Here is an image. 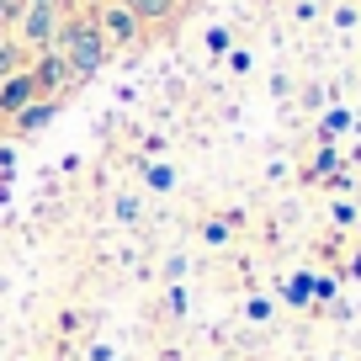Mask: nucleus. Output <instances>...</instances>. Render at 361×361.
<instances>
[{
    "label": "nucleus",
    "mask_w": 361,
    "mask_h": 361,
    "mask_svg": "<svg viewBox=\"0 0 361 361\" xmlns=\"http://www.w3.org/2000/svg\"><path fill=\"white\" fill-rule=\"evenodd\" d=\"M308 287H314V298H335V276H308Z\"/></svg>",
    "instance_id": "13"
},
{
    "label": "nucleus",
    "mask_w": 361,
    "mask_h": 361,
    "mask_svg": "<svg viewBox=\"0 0 361 361\" xmlns=\"http://www.w3.org/2000/svg\"><path fill=\"white\" fill-rule=\"evenodd\" d=\"M287 303H314V287H308V276H293V282H287Z\"/></svg>",
    "instance_id": "11"
},
{
    "label": "nucleus",
    "mask_w": 361,
    "mask_h": 361,
    "mask_svg": "<svg viewBox=\"0 0 361 361\" xmlns=\"http://www.w3.org/2000/svg\"><path fill=\"white\" fill-rule=\"evenodd\" d=\"M27 75H32L37 96H64V90H69V64H64V54H59V48H43V54H37V64L27 69Z\"/></svg>",
    "instance_id": "4"
},
{
    "label": "nucleus",
    "mask_w": 361,
    "mask_h": 361,
    "mask_svg": "<svg viewBox=\"0 0 361 361\" xmlns=\"http://www.w3.org/2000/svg\"><path fill=\"white\" fill-rule=\"evenodd\" d=\"M64 0H27L22 11H16V22H22V37L16 43L32 48V54H43V48L59 43V27H64Z\"/></svg>",
    "instance_id": "2"
},
{
    "label": "nucleus",
    "mask_w": 361,
    "mask_h": 361,
    "mask_svg": "<svg viewBox=\"0 0 361 361\" xmlns=\"http://www.w3.org/2000/svg\"><path fill=\"white\" fill-rule=\"evenodd\" d=\"M207 48H213V54H228V32H224V27H213V32H207Z\"/></svg>",
    "instance_id": "16"
},
{
    "label": "nucleus",
    "mask_w": 361,
    "mask_h": 361,
    "mask_svg": "<svg viewBox=\"0 0 361 361\" xmlns=\"http://www.w3.org/2000/svg\"><path fill=\"white\" fill-rule=\"evenodd\" d=\"M335 170V149H319V159H314V176H329Z\"/></svg>",
    "instance_id": "15"
},
{
    "label": "nucleus",
    "mask_w": 361,
    "mask_h": 361,
    "mask_svg": "<svg viewBox=\"0 0 361 361\" xmlns=\"http://www.w3.org/2000/svg\"><path fill=\"white\" fill-rule=\"evenodd\" d=\"M123 6H128L144 27H149V22L159 27V22H170V16H176V0H123Z\"/></svg>",
    "instance_id": "7"
},
{
    "label": "nucleus",
    "mask_w": 361,
    "mask_h": 361,
    "mask_svg": "<svg viewBox=\"0 0 361 361\" xmlns=\"http://www.w3.org/2000/svg\"><path fill=\"white\" fill-rule=\"evenodd\" d=\"M11 165H16V149L6 144V149H0V170H11Z\"/></svg>",
    "instance_id": "18"
},
{
    "label": "nucleus",
    "mask_w": 361,
    "mask_h": 361,
    "mask_svg": "<svg viewBox=\"0 0 361 361\" xmlns=\"http://www.w3.org/2000/svg\"><path fill=\"white\" fill-rule=\"evenodd\" d=\"M22 69H27V48L16 43V37L0 32V85H6L11 75H22Z\"/></svg>",
    "instance_id": "8"
},
{
    "label": "nucleus",
    "mask_w": 361,
    "mask_h": 361,
    "mask_svg": "<svg viewBox=\"0 0 361 361\" xmlns=\"http://www.w3.org/2000/svg\"><path fill=\"white\" fill-rule=\"evenodd\" d=\"M245 314L260 324V319H271V303H266V298H250V303H245Z\"/></svg>",
    "instance_id": "14"
},
{
    "label": "nucleus",
    "mask_w": 361,
    "mask_h": 361,
    "mask_svg": "<svg viewBox=\"0 0 361 361\" xmlns=\"http://www.w3.org/2000/svg\"><path fill=\"white\" fill-rule=\"evenodd\" d=\"M96 27H102V37H106V48H128V43H138V16L128 11L123 0H112V6H102V16H96Z\"/></svg>",
    "instance_id": "3"
},
{
    "label": "nucleus",
    "mask_w": 361,
    "mask_h": 361,
    "mask_svg": "<svg viewBox=\"0 0 361 361\" xmlns=\"http://www.w3.org/2000/svg\"><path fill=\"white\" fill-rule=\"evenodd\" d=\"M59 106H64V96H37V102H27L22 112L11 117V133H16V138H27V133H43V128L59 117Z\"/></svg>",
    "instance_id": "5"
},
{
    "label": "nucleus",
    "mask_w": 361,
    "mask_h": 361,
    "mask_svg": "<svg viewBox=\"0 0 361 361\" xmlns=\"http://www.w3.org/2000/svg\"><path fill=\"white\" fill-rule=\"evenodd\" d=\"M144 180H149V192H170V186H176V170L170 165H144Z\"/></svg>",
    "instance_id": "9"
},
{
    "label": "nucleus",
    "mask_w": 361,
    "mask_h": 361,
    "mask_svg": "<svg viewBox=\"0 0 361 361\" xmlns=\"http://www.w3.org/2000/svg\"><path fill=\"white\" fill-rule=\"evenodd\" d=\"M0 22H16V0H0Z\"/></svg>",
    "instance_id": "17"
},
{
    "label": "nucleus",
    "mask_w": 361,
    "mask_h": 361,
    "mask_svg": "<svg viewBox=\"0 0 361 361\" xmlns=\"http://www.w3.org/2000/svg\"><path fill=\"white\" fill-rule=\"evenodd\" d=\"M202 245H207V250H224V245H228V218H213V224H202Z\"/></svg>",
    "instance_id": "10"
},
{
    "label": "nucleus",
    "mask_w": 361,
    "mask_h": 361,
    "mask_svg": "<svg viewBox=\"0 0 361 361\" xmlns=\"http://www.w3.org/2000/svg\"><path fill=\"white\" fill-rule=\"evenodd\" d=\"M59 54H64L69 64V80H90V75H102L106 69V37L102 27H96V16H64V27H59Z\"/></svg>",
    "instance_id": "1"
},
{
    "label": "nucleus",
    "mask_w": 361,
    "mask_h": 361,
    "mask_svg": "<svg viewBox=\"0 0 361 361\" xmlns=\"http://www.w3.org/2000/svg\"><path fill=\"white\" fill-rule=\"evenodd\" d=\"M117 218H123V224H133V218H138V197H117Z\"/></svg>",
    "instance_id": "12"
},
{
    "label": "nucleus",
    "mask_w": 361,
    "mask_h": 361,
    "mask_svg": "<svg viewBox=\"0 0 361 361\" xmlns=\"http://www.w3.org/2000/svg\"><path fill=\"white\" fill-rule=\"evenodd\" d=\"M27 102H37V85H32V75L22 69V75H11L6 85H0V117H16Z\"/></svg>",
    "instance_id": "6"
}]
</instances>
